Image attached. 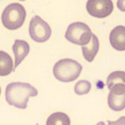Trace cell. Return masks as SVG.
I'll use <instances>...</instances> for the list:
<instances>
[{
	"label": "cell",
	"mask_w": 125,
	"mask_h": 125,
	"mask_svg": "<svg viewBox=\"0 0 125 125\" xmlns=\"http://www.w3.org/2000/svg\"><path fill=\"white\" fill-rule=\"evenodd\" d=\"M13 71V62L10 56L5 52L0 51V76H7Z\"/></svg>",
	"instance_id": "8fae6325"
},
{
	"label": "cell",
	"mask_w": 125,
	"mask_h": 125,
	"mask_svg": "<svg viewBox=\"0 0 125 125\" xmlns=\"http://www.w3.org/2000/svg\"><path fill=\"white\" fill-rule=\"evenodd\" d=\"M92 35L91 29L86 24L76 22L68 26L65 38L73 44L84 46L89 43Z\"/></svg>",
	"instance_id": "277c9868"
},
{
	"label": "cell",
	"mask_w": 125,
	"mask_h": 125,
	"mask_svg": "<svg viewBox=\"0 0 125 125\" xmlns=\"http://www.w3.org/2000/svg\"><path fill=\"white\" fill-rule=\"evenodd\" d=\"M38 94V90L28 83L13 82L6 86L5 98L9 105L25 109L29 97H36Z\"/></svg>",
	"instance_id": "6da1fadb"
},
{
	"label": "cell",
	"mask_w": 125,
	"mask_h": 125,
	"mask_svg": "<svg viewBox=\"0 0 125 125\" xmlns=\"http://www.w3.org/2000/svg\"><path fill=\"white\" fill-rule=\"evenodd\" d=\"M117 83H124L125 85V71H114L108 75L106 80L108 88L110 90Z\"/></svg>",
	"instance_id": "4fadbf2b"
},
{
	"label": "cell",
	"mask_w": 125,
	"mask_h": 125,
	"mask_svg": "<svg viewBox=\"0 0 125 125\" xmlns=\"http://www.w3.org/2000/svg\"><path fill=\"white\" fill-rule=\"evenodd\" d=\"M99 49V42L98 38L94 33L92 35L91 40L88 45L82 46V52L83 57L88 62H92L98 53Z\"/></svg>",
	"instance_id": "30bf717a"
},
{
	"label": "cell",
	"mask_w": 125,
	"mask_h": 125,
	"mask_svg": "<svg viewBox=\"0 0 125 125\" xmlns=\"http://www.w3.org/2000/svg\"><path fill=\"white\" fill-rule=\"evenodd\" d=\"M29 33L31 39L36 42H45L52 35V29L49 24L38 15L33 16L31 20Z\"/></svg>",
	"instance_id": "5b68a950"
},
{
	"label": "cell",
	"mask_w": 125,
	"mask_h": 125,
	"mask_svg": "<svg viewBox=\"0 0 125 125\" xmlns=\"http://www.w3.org/2000/svg\"><path fill=\"white\" fill-rule=\"evenodd\" d=\"M117 8L122 12H125V0H119L117 1Z\"/></svg>",
	"instance_id": "2e32d148"
},
{
	"label": "cell",
	"mask_w": 125,
	"mask_h": 125,
	"mask_svg": "<svg viewBox=\"0 0 125 125\" xmlns=\"http://www.w3.org/2000/svg\"><path fill=\"white\" fill-rule=\"evenodd\" d=\"M26 16L27 12L22 5L20 3H12L3 10L1 22L6 29L16 30L22 26Z\"/></svg>",
	"instance_id": "3957f363"
},
{
	"label": "cell",
	"mask_w": 125,
	"mask_h": 125,
	"mask_svg": "<svg viewBox=\"0 0 125 125\" xmlns=\"http://www.w3.org/2000/svg\"><path fill=\"white\" fill-rule=\"evenodd\" d=\"M96 125H105V123H104V122H98V123H97Z\"/></svg>",
	"instance_id": "e0dca14e"
},
{
	"label": "cell",
	"mask_w": 125,
	"mask_h": 125,
	"mask_svg": "<svg viewBox=\"0 0 125 125\" xmlns=\"http://www.w3.org/2000/svg\"><path fill=\"white\" fill-rule=\"evenodd\" d=\"M86 10L94 18H106L113 10V3L111 0H89L86 3Z\"/></svg>",
	"instance_id": "8992f818"
},
{
	"label": "cell",
	"mask_w": 125,
	"mask_h": 125,
	"mask_svg": "<svg viewBox=\"0 0 125 125\" xmlns=\"http://www.w3.org/2000/svg\"><path fill=\"white\" fill-rule=\"evenodd\" d=\"M91 89V83L88 81L81 80L78 81L74 86V92L78 95L88 94Z\"/></svg>",
	"instance_id": "5bb4252c"
},
{
	"label": "cell",
	"mask_w": 125,
	"mask_h": 125,
	"mask_svg": "<svg viewBox=\"0 0 125 125\" xmlns=\"http://www.w3.org/2000/svg\"><path fill=\"white\" fill-rule=\"evenodd\" d=\"M109 40L111 46L117 51H125V27L119 25L110 33Z\"/></svg>",
	"instance_id": "ba28073f"
},
{
	"label": "cell",
	"mask_w": 125,
	"mask_h": 125,
	"mask_svg": "<svg viewBox=\"0 0 125 125\" xmlns=\"http://www.w3.org/2000/svg\"><path fill=\"white\" fill-rule=\"evenodd\" d=\"M108 105L114 111H121L125 108V85L117 83L110 89Z\"/></svg>",
	"instance_id": "52a82bcc"
},
{
	"label": "cell",
	"mask_w": 125,
	"mask_h": 125,
	"mask_svg": "<svg viewBox=\"0 0 125 125\" xmlns=\"http://www.w3.org/2000/svg\"><path fill=\"white\" fill-rule=\"evenodd\" d=\"M82 68V65L75 60L63 58L56 62L53 73L58 81L67 83L76 80L80 75Z\"/></svg>",
	"instance_id": "7a4b0ae2"
},
{
	"label": "cell",
	"mask_w": 125,
	"mask_h": 125,
	"mask_svg": "<svg viewBox=\"0 0 125 125\" xmlns=\"http://www.w3.org/2000/svg\"><path fill=\"white\" fill-rule=\"evenodd\" d=\"M36 125H38V124H36Z\"/></svg>",
	"instance_id": "ac0fdd59"
},
{
	"label": "cell",
	"mask_w": 125,
	"mask_h": 125,
	"mask_svg": "<svg viewBox=\"0 0 125 125\" xmlns=\"http://www.w3.org/2000/svg\"><path fill=\"white\" fill-rule=\"evenodd\" d=\"M108 125H125V116H122L116 121L108 120Z\"/></svg>",
	"instance_id": "9a60e30c"
},
{
	"label": "cell",
	"mask_w": 125,
	"mask_h": 125,
	"mask_svg": "<svg viewBox=\"0 0 125 125\" xmlns=\"http://www.w3.org/2000/svg\"><path fill=\"white\" fill-rule=\"evenodd\" d=\"M70 119L67 114L56 112L50 115L46 122V125H70Z\"/></svg>",
	"instance_id": "7c38bea8"
},
{
	"label": "cell",
	"mask_w": 125,
	"mask_h": 125,
	"mask_svg": "<svg viewBox=\"0 0 125 125\" xmlns=\"http://www.w3.org/2000/svg\"><path fill=\"white\" fill-rule=\"evenodd\" d=\"M13 51L15 55V71L16 67L22 62V61L29 53L30 46L25 40H15L13 45Z\"/></svg>",
	"instance_id": "9c48e42d"
}]
</instances>
